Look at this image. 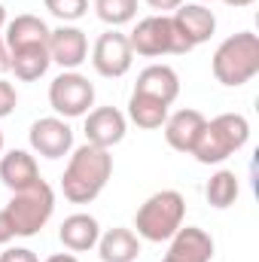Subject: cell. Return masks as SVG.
I'll return each instance as SVG.
<instances>
[{
	"instance_id": "e575fe53",
	"label": "cell",
	"mask_w": 259,
	"mask_h": 262,
	"mask_svg": "<svg viewBox=\"0 0 259 262\" xmlns=\"http://www.w3.org/2000/svg\"><path fill=\"white\" fill-rule=\"evenodd\" d=\"M198 3H213V0H198Z\"/></svg>"
},
{
	"instance_id": "5b68a950",
	"label": "cell",
	"mask_w": 259,
	"mask_h": 262,
	"mask_svg": "<svg viewBox=\"0 0 259 262\" xmlns=\"http://www.w3.org/2000/svg\"><path fill=\"white\" fill-rule=\"evenodd\" d=\"M3 210L9 213V220L15 226V238H34L37 232H43V226L55 213V192L46 180H37L34 186L12 192Z\"/></svg>"
},
{
	"instance_id": "52a82bcc",
	"label": "cell",
	"mask_w": 259,
	"mask_h": 262,
	"mask_svg": "<svg viewBox=\"0 0 259 262\" xmlns=\"http://www.w3.org/2000/svg\"><path fill=\"white\" fill-rule=\"evenodd\" d=\"M49 104L61 119L85 116L92 110V104H95V85L79 70H64L49 85Z\"/></svg>"
},
{
	"instance_id": "603a6c76",
	"label": "cell",
	"mask_w": 259,
	"mask_h": 262,
	"mask_svg": "<svg viewBox=\"0 0 259 262\" xmlns=\"http://www.w3.org/2000/svg\"><path fill=\"white\" fill-rule=\"evenodd\" d=\"M95 12L104 25L110 28H122L134 21L137 15V0H95Z\"/></svg>"
},
{
	"instance_id": "d6a6232c",
	"label": "cell",
	"mask_w": 259,
	"mask_h": 262,
	"mask_svg": "<svg viewBox=\"0 0 259 262\" xmlns=\"http://www.w3.org/2000/svg\"><path fill=\"white\" fill-rule=\"evenodd\" d=\"M0 152H3V131H0Z\"/></svg>"
},
{
	"instance_id": "5bb4252c",
	"label": "cell",
	"mask_w": 259,
	"mask_h": 262,
	"mask_svg": "<svg viewBox=\"0 0 259 262\" xmlns=\"http://www.w3.org/2000/svg\"><path fill=\"white\" fill-rule=\"evenodd\" d=\"M204 122H207L204 113H198L192 107L177 110V113H168V119H165V125H162L168 146L177 149V152H192V146L198 143V137H201Z\"/></svg>"
},
{
	"instance_id": "ba28073f",
	"label": "cell",
	"mask_w": 259,
	"mask_h": 262,
	"mask_svg": "<svg viewBox=\"0 0 259 262\" xmlns=\"http://www.w3.org/2000/svg\"><path fill=\"white\" fill-rule=\"evenodd\" d=\"M131 61H134V52H131L128 37L116 28H110L107 34H101L95 40V49H92V64L101 76L107 79H119L131 70Z\"/></svg>"
},
{
	"instance_id": "7c38bea8",
	"label": "cell",
	"mask_w": 259,
	"mask_h": 262,
	"mask_svg": "<svg viewBox=\"0 0 259 262\" xmlns=\"http://www.w3.org/2000/svg\"><path fill=\"white\" fill-rule=\"evenodd\" d=\"M46 49H49V58H52L58 67L76 70V67L89 58L85 31H79V28H73V25H61V28H55V31L49 34Z\"/></svg>"
},
{
	"instance_id": "30bf717a",
	"label": "cell",
	"mask_w": 259,
	"mask_h": 262,
	"mask_svg": "<svg viewBox=\"0 0 259 262\" xmlns=\"http://www.w3.org/2000/svg\"><path fill=\"white\" fill-rule=\"evenodd\" d=\"M31 149L43 159H64L73 149V128L67 125L61 116H43L37 119L28 131Z\"/></svg>"
},
{
	"instance_id": "ffe728a7",
	"label": "cell",
	"mask_w": 259,
	"mask_h": 262,
	"mask_svg": "<svg viewBox=\"0 0 259 262\" xmlns=\"http://www.w3.org/2000/svg\"><path fill=\"white\" fill-rule=\"evenodd\" d=\"M52 64V58H49V49L46 46H25V49H15L12 52V73H15V79H21V82H34V79H40L46 70Z\"/></svg>"
},
{
	"instance_id": "1f68e13d",
	"label": "cell",
	"mask_w": 259,
	"mask_h": 262,
	"mask_svg": "<svg viewBox=\"0 0 259 262\" xmlns=\"http://www.w3.org/2000/svg\"><path fill=\"white\" fill-rule=\"evenodd\" d=\"M3 28H6V6L0 3V31H3Z\"/></svg>"
},
{
	"instance_id": "3957f363",
	"label": "cell",
	"mask_w": 259,
	"mask_h": 262,
	"mask_svg": "<svg viewBox=\"0 0 259 262\" xmlns=\"http://www.w3.org/2000/svg\"><path fill=\"white\" fill-rule=\"evenodd\" d=\"M210 70H213L217 82H223L229 89L250 82L259 73V37L253 31H238V34L226 37L210 58Z\"/></svg>"
},
{
	"instance_id": "ac0fdd59",
	"label": "cell",
	"mask_w": 259,
	"mask_h": 262,
	"mask_svg": "<svg viewBox=\"0 0 259 262\" xmlns=\"http://www.w3.org/2000/svg\"><path fill=\"white\" fill-rule=\"evenodd\" d=\"M49 25L40 18V15H31V12H25V15H15L12 21H6V46H9V52H15V49H25V46H46L49 43Z\"/></svg>"
},
{
	"instance_id": "f546056e",
	"label": "cell",
	"mask_w": 259,
	"mask_h": 262,
	"mask_svg": "<svg viewBox=\"0 0 259 262\" xmlns=\"http://www.w3.org/2000/svg\"><path fill=\"white\" fill-rule=\"evenodd\" d=\"M46 262H79L73 253H55V256H49Z\"/></svg>"
},
{
	"instance_id": "d4e9b609",
	"label": "cell",
	"mask_w": 259,
	"mask_h": 262,
	"mask_svg": "<svg viewBox=\"0 0 259 262\" xmlns=\"http://www.w3.org/2000/svg\"><path fill=\"white\" fill-rule=\"evenodd\" d=\"M15 107H18V92H15V85L9 79L0 76V119H6Z\"/></svg>"
},
{
	"instance_id": "cb8c5ba5",
	"label": "cell",
	"mask_w": 259,
	"mask_h": 262,
	"mask_svg": "<svg viewBox=\"0 0 259 262\" xmlns=\"http://www.w3.org/2000/svg\"><path fill=\"white\" fill-rule=\"evenodd\" d=\"M46 3V9L55 15V18H61V21H79L85 12H89V0H43Z\"/></svg>"
},
{
	"instance_id": "2e32d148",
	"label": "cell",
	"mask_w": 259,
	"mask_h": 262,
	"mask_svg": "<svg viewBox=\"0 0 259 262\" xmlns=\"http://www.w3.org/2000/svg\"><path fill=\"white\" fill-rule=\"evenodd\" d=\"M0 180L9 192H21L28 186H34L40 177V168H37V159L28 152V149H9L3 159H0Z\"/></svg>"
},
{
	"instance_id": "7a4b0ae2",
	"label": "cell",
	"mask_w": 259,
	"mask_h": 262,
	"mask_svg": "<svg viewBox=\"0 0 259 262\" xmlns=\"http://www.w3.org/2000/svg\"><path fill=\"white\" fill-rule=\"evenodd\" d=\"M247 140H250L247 116H241V113H220V116L204 122L201 137H198V143L192 146L189 156H195L198 165H220L229 156H235Z\"/></svg>"
},
{
	"instance_id": "6da1fadb",
	"label": "cell",
	"mask_w": 259,
	"mask_h": 262,
	"mask_svg": "<svg viewBox=\"0 0 259 262\" xmlns=\"http://www.w3.org/2000/svg\"><path fill=\"white\" fill-rule=\"evenodd\" d=\"M110 174H113L110 149L82 143L73 149L67 162L64 177H61V192L70 204H89L104 192V186L110 183Z\"/></svg>"
},
{
	"instance_id": "484cf974",
	"label": "cell",
	"mask_w": 259,
	"mask_h": 262,
	"mask_svg": "<svg viewBox=\"0 0 259 262\" xmlns=\"http://www.w3.org/2000/svg\"><path fill=\"white\" fill-rule=\"evenodd\" d=\"M0 262H40L31 247H6L0 253Z\"/></svg>"
},
{
	"instance_id": "9a60e30c",
	"label": "cell",
	"mask_w": 259,
	"mask_h": 262,
	"mask_svg": "<svg viewBox=\"0 0 259 262\" xmlns=\"http://www.w3.org/2000/svg\"><path fill=\"white\" fill-rule=\"evenodd\" d=\"M168 256L177 262H210L213 259V238L198 226H180L171 235Z\"/></svg>"
},
{
	"instance_id": "83f0119b",
	"label": "cell",
	"mask_w": 259,
	"mask_h": 262,
	"mask_svg": "<svg viewBox=\"0 0 259 262\" xmlns=\"http://www.w3.org/2000/svg\"><path fill=\"white\" fill-rule=\"evenodd\" d=\"M146 3H149V6H153L159 15H168V12H174V9H177L183 0H146Z\"/></svg>"
},
{
	"instance_id": "4dcf8cb0",
	"label": "cell",
	"mask_w": 259,
	"mask_h": 262,
	"mask_svg": "<svg viewBox=\"0 0 259 262\" xmlns=\"http://www.w3.org/2000/svg\"><path fill=\"white\" fill-rule=\"evenodd\" d=\"M223 3H229V6H238V9H241V6H250V3H256V0H223Z\"/></svg>"
},
{
	"instance_id": "4fadbf2b",
	"label": "cell",
	"mask_w": 259,
	"mask_h": 262,
	"mask_svg": "<svg viewBox=\"0 0 259 262\" xmlns=\"http://www.w3.org/2000/svg\"><path fill=\"white\" fill-rule=\"evenodd\" d=\"M134 92L146 95V98H156V101L171 107L177 101V95H180V76H177L174 67H168V64H149L137 73Z\"/></svg>"
},
{
	"instance_id": "836d02e7",
	"label": "cell",
	"mask_w": 259,
	"mask_h": 262,
	"mask_svg": "<svg viewBox=\"0 0 259 262\" xmlns=\"http://www.w3.org/2000/svg\"><path fill=\"white\" fill-rule=\"evenodd\" d=\"M162 262H177V259H171V256H165V259H162Z\"/></svg>"
},
{
	"instance_id": "8992f818",
	"label": "cell",
	"mask_w": 259,
	"mask_h": 262,
	"mask_svg": "<svg viewBox=\"0 0 259 262\" xmlns=\"http://www.w3.org/2000/svg\"><path fill=\"white\" fill-rule=\"evenodd\" d=\"M171 31H174L171 55H186L195 46H201V43H207L213 37L217 15L204 3H180L171 12Z\"/></svg>"
},
{
	"instance_id": "44dd1931",
	"label": "cell",
	"mask_w": 259,
	"mask_h": 262,
	"mask_svg": "<svg viewBox=\"0 0 259 262\" xmlns=\"http://www.w3.org/2000/svg\"><path fill=\"white\" fill-rule=\"evenodd\" d=\"M128 119L137 125V128H162L165 119H168V104L156 101V98H146V95H137L131 92L128 98Z\"/></svg>"
},
{
	"instance_id": "9c48e42d",
	"label": "cell",
	"mask_w": 259,
	"mask_h": 262,
	"mask_svg": "<svg viewBox=\"0 0 259 262\" xmlns=\"http://www.w3.org/2000/svg\"><path fill=\"white\" fill-rule=\"evenodd\" d=\"M131 52L143 55V58H159V55H171V43H174V31H171V15H146L137 21V28L128 34Z\"/></svg>"
},
{
	"instance_id": "277c9868",
	"label": "cell",
	"mask_w": 259,
	"mask_h": 262,
	"mask_svg": "<svg viewBox=\"0 0 259 262\" xmlns=\"http://www.w3.org/2000/svg\"><path fill=\"white\" fill-rule=\"evenodd\" d=\"M183 216H186V198L180 195L177 189L153 192L137 207V213H134L137 238L153 241V244L171 241V235L183 226Z\"/></svg>"
},
{
	"instance_id": "4316f807",
	"label": "cell",
	"mask_w": 259,
	"mask_h": 262,
	"mask_svg": "<svg viewBox=\"0 0 259 262\" xmlns=\"http://www.w3.org/2000/svg\"><path fill=\"white\" fill-rule=\"evenodd\" d=\"M12 238H15V226H12L9 213H6V210H0V244L6 247V244H9Z\"/></svg>"
},
{
	"instance_id": "7402d4cb",
	"label": "cell",
	"mask_w": 259,
	"mask_h": 262,
	"mask_svg": "<svg viewBox=\"0 0 259 262\" xmlns=\"http://www.w3.org/2000/svg\"><path fill=\"white\" fill-rule=\"evenodd\" d=\"M238 177H235V171H217V174H210V180H207V186H204V198H207V204L210 207H217V210H226V207H232L235 204V198H238Z\"/></svg>"
},
{
	"instance_id": "f1b7e54d",
	"label": "cell",
	"mask_w": 259,
	"mask_h": 262,
	"mask_svg": "<svg viewBox=\"0 0 259 262\" xmlns=\"http://www.w3.org/2000/svg\"><path fill=\"white\" fill-rule=\"evenodd\" d=\"M9 67H12V52H9L6 40L0 37V76H3V73H9Z\"/></svg>"
},
{
	"instance_id": "d6986e66",
	"label": "cell",
	"mask_w": 259,
	"mask_h": 262,
	"mask_svg": "<svg viewBox=\"0 0 259 262\" xmlns=\"http://www.w3.org/2000/svg\"><path fill=\"white\" fill-rule=\"evenodd\" d=\"M98 253L101 262H134L140 256V238L131 229H110L98 238Z\"/></svg>"
},
{
	"instance_id": "8fae6325",
	"label": "cell",
	"mask_w": 259,
	"mask_h": 262,
	"mask_svg": "<svg viewBox=\"0 0 259 262\" xmlns=\"http://www.w3.org/2000/svg\"><path fill=\"white\" fill-rule=\"evenodd\" d=\"M125 131H128V119L116 107H98L85 113V143L92 146L110 149L125 140Z\"/></svg>"
},
{
	"instance_id": "e0dca14e",
	"label": "cell",
	"mask_w": 259,
	"mask_h": 262,
	"mask_svg": "<svg viewBox=\"0 0 259 262\" xmlns=\"http://www.w3.org/2000/svg\"><path fill=\"white\" fill-rule=\"evenodd\" d=\"M58 238L70 253H85L92 247H98V238H101V226L92 213H70L61 229H58Z\"/></svg>"
}]
</instances>
